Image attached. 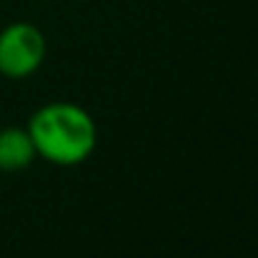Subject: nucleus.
Returning <instances> with one entry per match:
<instances>
[{"mask_svg":"<svg viewBox=\"0 0 258 258\" xmlns=\"http://www.w3.org/2000/svg\"><path fill=\"white\" fill-rule=\"evenodd\" d=\"M33 158H35V146L30 141L28 128L18 125L0 128V171H23L33 163Z\"/></svg>","mask_w":258,"mask_h":258,"instance_id":"7ed1b4c3","label":"nucleus"},{"mask_svg":"<svg viewBox=\"0 0 258 258\" xmlns=\"http://www.w3.org/2000/svg\"><path fill=\"white\" fill-rule=\"evenodd\" d=\"M45 60V35L33 23H10L0 30V76L30 78Z\"/></svg>","mask_w":258,"mask_h":258,"instance_id":"f03ea898","label":"nucleus"},{"mask_svg":"<svg viewBox=\"0 0 258 258\" xmlns=\"http://www.w3.org/2000/svg\"><path fill=\"white\" fill-rule=\"evenodd\" d=\"M35 156L55 166H78L90 158L98 143V128L86 108L76 103H48L28 123Z\"/></svg>","mask_w":258,"mask_h":258,"instance_id":"f257e3e1","label":"nucleus"}]
</instances>
